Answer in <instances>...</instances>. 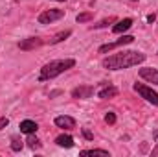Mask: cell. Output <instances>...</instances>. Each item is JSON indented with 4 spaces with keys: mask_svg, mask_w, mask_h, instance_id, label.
I'll return each mask as SVG.
<instances>
[{
    "mask_svg": "<svg viewBox=\"0 0 158 157\" xmlns=\"http://www.w3.org/2000/svg\"><path fill=\"white\" fill-rule=\"evenodd\" d=\"M145 61V54L136 52V50H123L118 54H112L103 59V67L107 70H121V69H131Z\"/></svg>",
    "mask_w": 158,
    "mask_h": 157,
    "instance_id": "cell-1",
    "label": "cell"
},
{
    "mask_svg": "<svg viewBox=\"0 0 158 157\" xmlns=\"http://www.w3.org/2000/svg\"><path fill=\"white\" fill-rule=\"evenodd\" d=\"M74 67H76V59H72V57H68V59H55V61H50V63H46V65L40 69L39 81L53 79V78H57L59 74L66 72L68 69H74Z\"/></svg>",
    "mask_w": 158,
    "mask_h": 157,
    "instance_id": "cell-2",
    "label": "cell"
},
{
    "mask_svg": "<svg viewBox=\"0 0 158 157\" xmlns=\"http://www.w3.org/2000/svg\"><path fill=\"white\" fill-rule=\"evenodd\" d=\"M134 91H136L142 98H145L149 104L158 105V92L153 91L151 87H147V85H143V83H134Z\"/></svg>",
    "mask_w": 158,
    "mask_h": 157,
    "instance_id": "cell-3",
    "label": "cell"
},
{
    "mask_svg": "<svg viewBox=\"0 0 158 157\" xmlns=\"http://www.w3.org/2000/svg\"><path fill=\"white\" fill-rule=\"evenodd\" d=\"M64 17V11L63 9H46V11H42L39 15V20L40 24H52L53 20H59V19H63Z\"/></svg>",
    "mask_w": 158,
    "mask_h": 157,
    "instance_id": "cell-4",
    "label": "cell"
},
{
    "mask_svg": "<svg viewBox=\"0 0 158 157\" xmlns=\"http://www.w3.org/2000/svg\"><path fill=\"white\" fill-rule=\"evenodd\" d=\"M134 41L132 35H123V37H119L118 41H112V43H107V44H103V46H99V54H107V52H110V50H114V48H118V46H125V44H131Z\"/></svg>",
    "mask_w": 158,
    "mask_h": 157,
    "instance_id": "cell-5",
    "label": "cell"
},
{
    "mask_svg": "<svg viewBox=\"0 0 158 157\" xmlns=\"http://www.w3.org/2000/svg\"><path fill=\"white\" fill-rule=\"evenodd\" d=\"M94 94V87L92 85H79L72 91V98L76 100H83V98H90Z\"/></svg>",
    "mask_w": 158,
    "mask_h": 157,
    "instance_id": "cell-6",
    "label": "cell"
},
{
    "mask_svg": "<svg viewBox=\"0 0 158 157\" xmlns=\"http://www.w3.org/2000/svg\"><path fill=\"white\" fill-rule=\"evenodd\" d=\"M42 44V39L40 37H28V39H22L19 43V48L24 50V52H30V50H35Z\"/></svg>",
    "mask_w": 158,
    "mask_h": 157,
    "instance_id": "cell-7",
    "label": "cell"
},
{
    "mask_svg": "<svg viewBox=\"0 0 158 157\" xmlns=\"http://www.w3.org/2000/svg\"><path fill=\"white\" fill-rule=\"evenodd\" d=\"M114 96H118V89L114 87V85H109V83H105L99 91H98V98H101V100H107V98H114Z\"/></svg>",
    "mask_w": 158,
    "mask_h": 157,
    "instance_id": "cell-8",
    "label": "cell"
},
{
    "mask_svg": "<svg viewBox=\"0 0 158 157\" xmlns=\"http://www.w3.org/2000/svg\"><path fill=\"white\" fill-rule=\"evenodd\" d=\"M53 122H55V126L61 128V129H74V128H76V120H74L72 117H68V115L57 117Z\"/></svg>",
    "mask_w": 158,
    "mask_h": 157,
    "instance_id": "cell-9",
    "label": "cell"
},
{
    "mask_svg": "<svg viewBox=\"0 0 158 157\" xmlns=\"http://www.w3.org/2000/svg\"><path fill=\"white\" fill-rule=\"evenodd\" d=\"M140 78L147 79L149 83L158 85V70H155V69H140Z\"/></svg>",
    "mask_w": 158,
    "mask_h": 157,
    "instance_id": "cell-10",
    "label": "cell"
},
{
    "mask_svg": "<svg viewBox=\"0 0 158 157\" xmlns=\"http://www.w3.org/2000/svg\"><path fill=\"white\" fill-rule=\"evenodd\" d=\"M19 128H20V131H22V133L30 135V133H35L39 126H37V122H33V120H22Z\"/></svg>",
    "mask_w": 158,
    "mask_h": 157,
    "instance_id": "cell-11",
    "label": "cell"
},
{
    "mask_svg": "<svg viewBox=\"0 0 158 157\" xmlns=\"http://www.w3.org/2000/svg\"><path fill=\"white\" fill-rule=\"evenodd\" d=\"M131 26H132V19H123V20H118V24H114L112 32H114V34H123V32H127Z\"/></svg>",
    "mask_w": 158,
    "mask_h": 157,
    "instance_id": "cell-12",
    "label": "cell"
},
{
    "mask_svg": "<svg viewBox=\"0 0 158 157\" xmlns=\"http://www.w3.org/2000/svg\"><path fill=\"white\" fill-rule=\"evenodd\" d=\"M55 144L61 146V148H72V146H74V139H72L70 135H59V137L55 139Z\"/></svg>",
    "mask_w": 158,
    "mask_h": 157,
    "instance_id": "cell-13",
    "label": "cell"
},
{
    "mask_svg": "<svg viewBox=\"0 0 158 157\" xmlns=\"http://www.w3.org/2000/svg\"><path fill=\"white\" fill-rule=\"evenodd\" d=\"M72 35V32L70 30H64V32H59V34H55L52 39H50V44H57V43H61V41H64V39H68Z\"/></svg>",
    "mask_w": 158,
    "mask_h": 157,
    "instance_id": "cell-14",
    "label": "cell"
},
{
    "mask_svg": "<svg viewBox=\"0 0 158 157\" xmlns=\"http://www.w3.org/2000/svg\"><path fill=\"white\" fill-rule=\"evenodd\" d=\"M26 142H28V146H30L31 150H39V148H40V141L35 137V135H33V133H30V135H28Z\"/></svg>",
    "mask_w": 158,
    "mask_h": 157,
    "instance_id": "cell-15",
    "label": "cell"
},
{
    "mask_svg": "<svg viewBox=\"0 0 158 157\" xmlns=\"http://www.w3.org/2000/svg\"><path fill=\"white\" fill-rule=\"evenodd\" d=\"M81 155H110L107 150H99V148H94V150H83Z\"/></svg>",
    "mask_w": 158,
    "mask_h": 157,
    "instance_id": "cell-16",
    "label": "cell"
},
{
    "mask_svg": "<svg viewBox=\"0 0 158 157\" xmlns=\"http://www.w3.org/2000/svg\"><path fill=\"white\" fill-rule=\"evenodd\" d=\"M22 146H24V144H22V141H20L19 137H13V139H11V150H13V152H20Z\"/></svg>",
    "mask_w": 158,
    "mask_h": 157,
    "instance_id": "cell-17",
    "label": "cell"
},
{
    "mask_svg": "<svg viewBox=\"0 0 158 157\" xmlns=\"http://www.w3.org/2000/svg\"><path fill=\"white\" fill-rule=\"evenodd\" d=\"M112 22H116V17H109V19H103L101 22L94 24V28H105V26H109V24H112Z\"/></svg>",
    "mask_w": 158,
    "mask_h": 157,
    "instance_id": "cell-18",
    "label": "cell"
},
{
    "mask_svg": "<svg viewBox=\"0 0 158 157\" xmlns=\"http://www.w3.org/2000/svg\"><path fill=\"white\" fill-rule=\"evenodd\" d=\"M92 17H94V15H92L90 11H86V13L77 15V17H76V20H77V22H88V20H92Z\"/></svg>",
    "mask_w": 158,
    "mask_h": 157,
    "instance_id": "cell-19",
    "label": "cell"
},
{
    "mask_svg": "<svg viewBox=\"0 0 158 157\" xmlns=\"http://www.w3.org/2000/svg\"><path fill=\"white\" fill-rule=\"evenodd\" d=\"M105 122H107V124H110V126H112V124H116V115H114L112 111H109V113L105 115Z\"/></svg>",
    "mask_w": 158,
    "mask_h": 157,
    "instance_id": "cell-20",
    "label": "cell"
},
{
    "mask_svg": "<svg viewBox=\"0 0 158 157\" xmlns=\"http://www.w3.org/2000/svg\"><path fill=\"white\" fill-rule=\"evenodd\" d=\"M83 137H85V139H88V141H92V139H94V135H92V133H90V129H86V128H83Z\"/></svg>",
    "mask_w": 158,
    "mask_h": 157,
    "instance_id": "cell-21",
    "label": "cell"
},
{
    "mask_svg": "<svg viewBox=\"0 0 158 157\" xmlns=\"http://www.w3.org/2000/svg\"><path fill=\"white\" fill-rule=\"evenodd\" d=\"M9 124V118H6V117H0V129H4L6 126Z\"/></svg>",
    "mask_w": 158,
    "mask_h": 157,
    "instance_id": "cell-22",
    "label": "cell"
},
{
    "mask_svg": "<svg viewBox=\"0 0 158 157\" xmlns=\"http://www.w3.org/2000/svg\"><path fill=\"white\" fill-rule=\"evenodd\" d=\"M155 19H156L155 15H147V22H155Z\"/></svg>",
    "mask_w": 158,
    "mask_h": 157,
    "instance_id": "cell-23",
    "label": "cell"
},
{
    "mask_svg": "<svg viewBox=\"0 0 158 157\" xmlns=\"http://www.w3.org/2000/svg\"><path fill=\"white\" fill-rule=\"evenodd\" d=\"M151 154H153L155 157H158V144L155 146V148H153V152H151Z\"/></svg>",
    "mask_w": 158,
    "mask_h": 157,
    "instance_id": "cell-24",
    "label": "cell"
},
{
    "mask_svg": "<svg viewBox=\"0 0 158 157\" xmlns=\"http://www.w3.org/2000/svg\"><path fill=\"white\" fill-rule=\"evenodd\" d=\"M55 2H66V0H55Z\"/></svg>",
    "mask_w": 158,
    "mask_h": 157,
    "instance_id": "cell-25",
    "label": "cell"
}]
</instances>
